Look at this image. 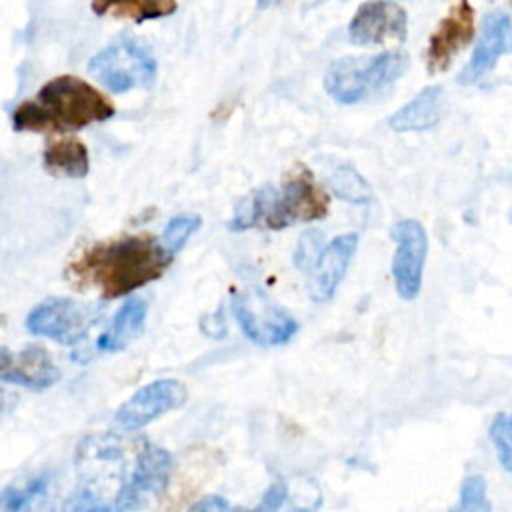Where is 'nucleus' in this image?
<instances>
[{"instance_id":"f257e3e1","label":"nucleus","mask_w":512,"mask_h":512,"mask_svg":"<svg viewBox=\"0 0 512 512\" xmlns=\"http://www.w3.org/2000/svg\"><path fill=\"white\" fill-rule=\"evenodd\" d=\"M172 260L158 238L132 234L86 248L70 262L66 276L76 288L94 286L104 300H112L162 278Z\"/></svg>"},{"instance_id":"f03ea898","label":"nucleus","mask_w":512,"mask_h":512,"mask_svg":"<svg viewBox=\"0 0 512 512\" xmlns=\"http://www.w3.org/2000/svg\"><path fill=\"white\" fill-rule=\"evenodd\" d=\"M114 116V104L86 80L56 76L14 110V128L32 132L80 130Z\"/></svg>"},{"instance_id":"7ed1b4c3","label":"nucleus","mask_w":512,"mask_h":512,"mask_svg":"<svg viewBox=\"0 0 512 512\" xmlns=\"http://www.w3.org/2000/svg\"><path fill=\"white\" fill-rule=\"evenodd\" d=\"M408 64L410 60L402 50L344 56L326 68L324 90L340 104H356L392 86L408 70Z\"/></svg>"},{"instance_id":"20e7f679","label":"nucleus","mask_w":512,"mask_h":512,"mask_svg":"<svg viewBox=\"0 0 512 512\" xmlns=\"http://www.w3.org/2000/svg\"><path fill=\"white\" fill-rule=\"evenodd\" d=\"M258 202V226L282 230L298 222H314L328 214L330 198L314 182L312 172L304 164H296L280 190L266 184L254 190Z\"/></svg>"},{"instance_id":"39448f33","label":"nucleus","mask_w":512,"mask_h":512,"mask_svg":"<svg viewBox=\"0 0 512 512\" xmlns=\"http://www.w3.org/2000/svg\"><path fill=\"white\" fill-rule=\"evenodd\" d=\"M154 56L136 42H120L100 50L88 62V72L110 92L122 94L138 86H152L156 80Z\"/></svg>"},{"instance_id":"423d86ee","label":"nucleus","mask_w":512,"mask_h":512,"mask_svg":"<svg viewBox=\"0 0 512 512\" xmlns=\"http://www.w3.org/2000/svg\"><path fill=\"white\" fill-rule=\"evenodd\" d=\"M174 460L166 448L144 442L136 454L130 476L120 484L114 506L118 512H140L150 506L166 488Z\"/></svg>"},{"instance_id":"0eeeda50","label":"nucleus","mask_w":512,"mask_h":512,"mask_svg":"<svg viewBox=\"0 0 512 512\" xmlns=\"http://www.w3.org/2000/svg\"><path fill=\"white\" fill-rule=\"evenodd\" d=\"M230 308L242 334L258 346H284L298 334V320L262 294H234Z\"/></svg>"},{"instance_id":"6e6552de","label":"nucleus","mask_w":512,"mask_h":512,"mask_svg":"<svg viewBox=\"0 0 512 512\" xmlns=\"http://www.w3.org/2000/svg\"><path fill=\"white\" fill-rule=\"evenodd\" d=\"M396 244L392 256L394 288L402 300H414L422 290L424 264L428 256V234L416 218H402L390 228Z\"/></svg>"},{"instance_id":"1a4fd4ad","label":"nucleus","mask_w":512,"mask_h":512,"mask_svg":"<svg viewBox=\"0 0 512 512\" xmlns=\"http://www.w3.org/2000/svg\"><path fill=\"white\" fill-rule=\"evenodd\" d=\"M94 314L74 298L50 296L36 304L26 316L28 332L58 344L74 346L88 334Z\"/></svg>"},{"instance_id":"9d476101","label":"nucleus","mask_w":512,"mask_h":512,"mask_svg":"<svg viewBox=\"0 0 512 512\" xmlns=\"http://www.w3.org/2000/svg\"><path fill=\"white\" fill-rule=\"evenodd\" d=\"M188 388L176 378H160L138 388L114 414V422L124 430H140L170 410L184 406Z\"/></svg>"},{"instance_id":"9b49d317","label":"nucleus","mask_w":512,"mask_h":512,"mask_svg":"<svg viewBox=\"0 0 512 512\" xmlns=\"http://www.w3.org/2000/svg\"><path fill=\"white\" fill-rule=\"evenodd\" d=\"M408 36V16L404 8L390 0H368L360 4L348 24L352 44L404 42Z\"/></svg>"},{"instance_id":"f8f14e48","label":"nucleus","mask_w":512,"mask_h":512,"mask_svg":"<svg viewBox=\"0 0 512 512\" xmlns=\"http://www.w3.org/2000/svg\"><path fill=\"white\" fill-rule=\"evenodd\" d=\"M474 38V8L468 0H458L440 20L428 40L426 64L430 74L444 72L454 56Z\"/></svg>"},{"instance_id":"ddd939ff","label":"nucleus","mask_w":512,"mask_h":512,"mask_svg":"<svg viewBox=\"0 0 512 512\" xmlns=\"http://www.w3.org/2000/svg\"><path fill=\"white\" fill-rule=\"evenodd\" d=\"M512 52V18L500 10L484 16L480 36L464 70L458 74L460 84H476L490 74L496 62Z\"/></svg>"},{"instance_id":"4468645a","label":"nucleus","mask_w":512,"mask_h":512,"mask_svg":"<svg viewBox=\"0 0 512 512\" xmlns=\"http://www.w3.org/2000/svg\"><path fill=\"white\" fill-rule=\"evenodd\" d=\"M358 244H360L358 232L338 234L328 244H324L320 256L316 258L314 266L308 272L310 274L308 294L314 302H328L336 294L358 250Z\"/></svg>"},{"instance_id":"2eb2a0df","label":"nucleus","mask_w":512,"mask_h":512,"mask_svg":"<svg viewBox=\"0 0 512 512\" xmlns=\"http://www.w3.org/2000/svg\"><path fill=\"white\" fill-rule=\"evenodd\" d=\"M58 378L60 370L46 348L30 344L18 354L0 348V380L28 390H46L54 386Z\"/></svg>"},{"instance_id":"dca6fc26","label":"nucleus","mask_w":512,"mask_h":512,"mask_svg":"<svg viewBox=\"0 0 512 512\" xmlns=\"http://www.w3.org/2000/svg\"><path fill=\"white\" fill-rule=\"evenodd\" d=\"M0 512H56L52 472L26 474L0 490Z\"/></svg>"},{"instance_id":"f3484780","label":"nucleus","mask_w":512,"mask_h":512,"mask_svg":"<svg viewBox=\"0 0 512 512\" xmlns=\"http://www.w3.org/2000/svg\"><path fill=\"white\" fill-rule=\"evenodd\" d=\"M148 314V302L140 296L128 298L112 318L110 328H106L96 346L104 352H120L128 348L144 330Z\"/></svg>"},{"instance_id":"a211bd4d","label":"nucleus","mask_w":512,"mask_h":512,"mask_svg":"<svg viewBox=\"0 0 512 512\" xmlns=\"http://www.w3.org/2000/svg\"><path fill=\"white\" fill-rule=\"evenodd\" d=\"M442 88L432 84L422 88L410 102L398 108L390 118V128L396 132L428 130L440 122Z\"/></svg>"},{"instance_id":"6ab92c4d","label":"nucleus","mask_w":512,"mask_h":512,"mask_svg":"<svg viewBox=\"0 0 512 512\" xmlns=\"http://www.w3.org/2000/svg\"><path fill=\"white\" fill-rule=\"evenodd\" d=\"M44 168L54 176L84 178L90 170L88 150L72 136L50 140L44 148Z\"/></svg>"},{"instance_id":"aec40b11","label":"nucleus","mask_w":512,"mask_h":512,"mask_svg":"<svg viewBox=\"0 0 512 512\" xmlns=\"http://www.w3.org/2000/svg\"><path fill=\"white\" fill-rule=\"evenodd\" d=\"M320 504L322 496L318 488H310L306 494H294L292 484L284 478H278L266 488L256 508H238V512H316Z\"/></svg>"},{"instance_id":"412c9836","label":"nucleus","mask_w":512,"mask_h":512,"mask_svg":"<svg viewBox=\"0 0 512 512\" xmlns=\"http://www.w3.org/2000/svg\"><path fill=\"white\" fill-rule=\"evenodd\" d=\"M176 8V0H92V12L96 16L112 14L114 18H130L136 22L170 16Z\"/></svg>"},{"instance_id":"4be33fe9","label":"nucleus","mask_w":512,"mask_h":512,"mask_svg":"<svg viewBox=\"0 0 512 512\" xmlns=\"http://www.w3.org/2000/svg\"><path fill=\"white\" fill-rule=\"evenodd\" d=\"M328 186L340 200L350 204H366L372 200V188L354 166H338L328 178Z\"/></svg>"},{"instance_id":"5701e85b","label":"nucleus","mask_w":512,"mask_h":512,"mask_svg":"<svg viewBox=\"0 0 512 512\" xmlns=\"http://www.w3.org/2000/svg\"><path fill=\"white\" fill-rule=\"evenodd\" d=\"M200 226L202 218L198 214H178L168 220L158 240L164 246V250L174 258Z\"/></svg>"},{"instance_id":"b1692460","label":"nucleus","mask_w":512,"mask_h":512,"mask_svg":"<svg viewBox=\"0 0 512 512\" xmlns=\"http://www.w3.org/2000/svg\"><path fill=\"white\" fill-rule=\"evenodd\" d=\"M448 512H492L488 484L482 474H470L460 484L458 502Z\"/></svg>"},{"instance_id":"393cba45","label":"nucleus","mask_w":512,"mask_h":512,"mask_svg":"<svg viewBox=\"0 0 512 512\" xmlns=\"http://www.w3.org/2000/svg\"><path fill=\"white\" fill-rule=\"evenodd\" d=\"M488 436L500 466L512 474V412H498L488 426Z\"/></svg>"},{"instance_id":"a878e982","label":"nucleus","mask_w":512,"mask_h":512,"mask_svg":"<svg viewBox=\"0 0 512 512\" xmlns=\"http://www.w3.org/2000/svg\"><path fill=\"white\" fill-rule=\"evenodd\" d=\"M324 234L322 230H306L302 232V236L298 238L296 250H294V266L302 272H310V268L314 266L316 258L320 256L322 248H324Z\"/></svg>"},{"instance_id":"bb28decb","label":"nucleus","mask_w":512,"mask_h":512,"mask_svg":"<svg viewBox=\"0 0 512 512\" xmlns=\"http://www.w3.org/2000/svg\"><path fill=\"white\" fill-rule=\"evenodd\" d=\"M62 512H118V510L116 506L102 502L90 488H80L66 500Z\"/></svg>"},{"instance_id":"cd10ccee","label":"nucleus","mask_w":512,"mask_h":512,"mask_svg":"<svg viewBox=\"0 0 512 512\" xmlns=\"http://www.w3.org/2000/svg\"><path fill=\"white\" fill-rule=\"evenodd\" d=\"M258 202H256V196L254 192L248 194L246 198H242L236 208H234V214L232 218L228 220V230L232 232H242V230H248V228H254L258 226Z\"/></svg>"},{"instance_id":"c85d7f7f","label":"nucleus","mask_w":512,"mask_h":512,"mask_svg":"<svg viewBox=\"0 0 512 512\" xmlns=\"http://www.w3.org/2000/svg\"><path fill=\"white\" fill-rule=\"evenodd\" d=\"M190 512H238V508H234L226 498L222 496H204L202 500H198Z\"/></svg>"},{"instance_id":"c756f323","label":"nucleus","mask_w":512,"mask_h":512,"mask_svg":"<svg viewBox=\"0 0 512 512\" xmlns=\"http://www.w3.org/2000/svg\"><path fill=\"white\" fill-rule=\"evenodd\" d=\"M16 402H18V396L14 392L0 388V416L12 412L16 408Z\"/></svg>"},{"instance_id":"7c9ffc66","label":"nucleus","mask_w":512,"mask_h":512,"mask_svg":"<svg viewBox=\"0 0 512 512\" xmlns=\"http://www.w3.org/2000/svg\"><path fill=\"white\" fill-rule=\"evenodd\" d=\"M268 4H270V0H258V8H264Z\"/></svg>"},{"instance_id":"2f4dec72","label":"nucleus","mask_w":512,"mask_h":512,"mask_svg":"<svg viewBox=\"0 0 512 512\" xmlns=\"http://www.w3.org/2000/svg\"><path fill=\"white\" fill-rule=\"evenodd\" d=\"M508 220H510V224H512V208H510V212H508Z\"/></svg>"},{"instance_id":"473e14b6","label":"nucleus","mask_w":512,"mask_h":512,"mask_svg":"<svg viewBox=\"0 0 512 512\" xmlns=\"http://www.w3.org/2000/svg\"><path fill=\"white\" fill-rule=\"evenodd\" d=\"M510 182H512V174H510Z\"/></svg>"},{"instance_id":"72a5a7b5","label":"nucleus","mask_w":512,"mask_h":512,"mask_svg":"<svg viewBox=\"0 0 512 512\" xmlns=\"http://www.w3.org/2000/svg\"><path fill=\"white\" fill-rule=\"evenodd\" d=\"M0 324H2V316H0Z\"/></svg>"},{"instance_id":"f704fd0d","label":"nucleus","mask_w":512,"mask_h":512,"mask_svg":"<svg viewBox=\"0 0 512 512\" xmlns=\"http://www.w3.org/2000/svg\"><path fill=\"white\" fill-rule=\"evenodd\" d=\"M510 2H512V0H510Z\"/></svg>"}]
</instances>
